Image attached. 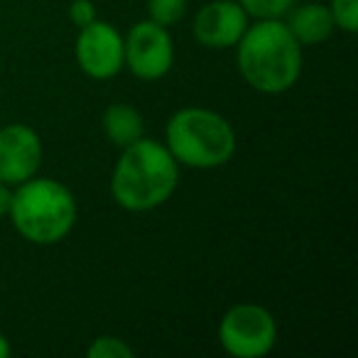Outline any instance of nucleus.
<instances>
[{
	"mask_svg": "<svg viewBox=\"0 0 358 358\" xmlns=\"http://www.w3.org/2000/svg\"><path fill=\"white\" fill-rule=\"evenodd\" d=\"M179 169L182 167L167 145L143 135L128 148H120V157L110 174L113 201L130 214L157 209L177 192Z\"/></svg>",
	"mask_w": 358,
	"mask_h": 358,
	"instance_id": "obj_1",
	"label": "nucleus"
},
{
	"mask_svg": "<svg viewBox=\"0 0 358 358\" xmlns=\"http://www.w3.org/2000/svg\"><path fill=\"white\" fill-rule=\"evenodd\" d=\"M236 62L243 81L253 91L278 96L302 76V45L282 20H255L236 45Z\"/></svg>",
	"mask_w": 358,
	"mask_h": 358,
	"instance_id": "obj_2",
	"label": "nucleus"
},
{
	"mask_svg": "<svg viewBox=\"0 0 358 358\" xmlns=\"http://www.w3.org/2000/svg\"><path fill=\"white\" fill-rule=\"evenodd\" d=\"M76 199L62 182L52 177H32L13 187L10 216L15 231L35 245H57L76 224Z\"/></svg>",
	"mask_w": 358,
	"mask_h": 358,
	"instance_id": "obj_3",
	"label": "nucleus"
},
{
	"mask_svg": "<svg viewBox=\"0 0 358 358\" xmlns=\"http://www.w3.org/2000/svg\"><path fill=\"white\" fill-rule=\"evenodd\" d=\"M164 145L179 162L189 169H216L231 162L238 138L229 120L211 108H179L164 128Z\"/></svg>",
	"mask_w": 358,
	"mask_h": 358,
	"instance_id": "obj_4",
	"label": "nucleus"
},
{
	"mask_svg": "<svg viewBox=\"0 0 358 358\" xmlns=\"http://www.w3.org/2000/svg\"><path fill=\"white\" fill-rule=\"evenodd\" d=\"M219 341L234 358H263L278 343V322L260 304H234L221 317Z\"/></svg>",
	"mask_w": 358,
	"mask_h": 358,
	"instance_id": "obj_5",
	"label": "nucleus"
},
{
	"mask_svg": "<svg viewBox=\"0 0 358 358\" xmlns=\"http://www.w3.org/2000/svg\"><path fill=\"white\" fill-rule=\"evenodd\" d=\"M125 66L143 81H157L169 74L174 64V42L169 27L152 20L135 22L123 37Z\"/></svg>",
	"mask_w": 358,
	"mask_h": 358,
	"instance_id": "obj_6",
	"label": "nucleus"
},
{
	"mask_svg": "<svg viewBox=\"0 0 358 358\" xmlns=\"http://www.w3.org/2000/svg\"><path fill=\"white\" fill-rule=\"evenodd\" d=\"M74 57L79 69L89 79H113L125 66L123 35L110 22L94 20L91 25L81 27L79 35H76Z\"/></svg>",
	"mask_w": 358,
	"mask_h": 358,
	"instance_id": "obj_7",
	"label": "nucleus"
},
{
	"mask_svg": "<svg viewBox=\"0 0 358 358\" xmlns=\"http://www.w3.org/2000/svg\"><path fill=\"white\" fill-rule=\"evenodd\" d=\"M45 148L35 128L10 123L0 128V182L17 187L40 172Z\"/></svg>",
	"mask_w": 358,
	"mask_h": 358,
	"instance_id": "obj_8",
	"label": "nucleus"
},
{
	"mask_svg": "<svg viewBox=\"0 0 358 358\" xmlns=\"http://www.w3.org/2000/svg\"><path fill=\"white\" fill-rule=\"evenodd\" d=\"M250 17L238 0H209L194 15V40L206 50H231L248 30Z\"/></svg>",
	"mask_w": 358,
	"mask_h": 358,
	"instance_id": "obj_9",
	"label": "nucleus"
},
{
	"mask_svg": "<svg viewBox=\"0 0 358 358\" xmlns=\"http://www.w3.org/2000/svg\"><path fill=\"white\" fill-rule=\"evenodd\" d=\"M285 25L289 27L294 40L302 47L322 45L336 30V22H334L329 6H319V3H304V6L294 8Z\"/></svg>",
	"mask_w": 358,
	"mask_h": 358,
	"instance_id": "obj_10",
	"label": "nucleus"
},
{
	"mask_svg": "<svg viewBox=\"0 0 358 358\" xmlns=\"http://www.w3.org/2000/svg\"><path fill=\"white\" fill-rule=\"evenodd\" d=\"M103 133L115 148H128L130 143L140 140L145 135V120L135 106L130 103H110L103 110Z\"/></svg>",
	"mask_w": 358,
	"mask_h": 358,
	"instance_id": "obj_11",
	"label": "nucleus"
},
{
	"mask_svg": "<svg viewBox=\"0 0 358 358\" xmlns=\"http://www.w3.org/2000/svg\"><path fill=\"white\" fill-rule=\"evenodd\" d=\"M189 10V0H148V20L162 27H174Z\"/></svg>",
	"mask_w": 358,
	"mask_h": 358,
	"instance_id": "obj_12",
	"label": "nucleus"
},
{
	"mask_svg": "<svg viewBox=\"0 0 358 358\" xmlns=\"http://www.w3.org/2000/svg\"><path fill=\"white\" fill-rule=\"evenodd\" d=\"M86 356L89 358H135V351L125 338L120 336H96L91 341V346L86 348Z\"/></svg>",
	"mask_w": 358,
	"mask_h": 358,
	"instance_id": "obj_13",
	"label": "nucleus"
},
{
	"mask_svg": "<svg viewBox=\"0 0 358 358\" xmlns=\"http://www.w3.org/2000/svg\"><path fill=\"white\" fill-rule=\"evenodd\" d=\"M238 3L253 20H278L294 6V0H238Z\"/></svg>",
	"mask_w": 358,
	"mask_h": 358,
	"instance_id": "obj_14",
	"label": "nucleus"
},
{
	"mask_svg": "<svg viewBox=\"0 0 358 358\" xmlns=\"http://www.w3.org/2000/svg\"><path fill=\"white\" fill-rule=\"evenodd\" d=\"M329 10L338 30L348 35L358 32V0H329Z\"/></svg>",
	"mask_w": 358,
	"mask_h": 358,
	"instance_id": "obj_15",
	"label": "nucleus"
},
{
	"mask_svg": "<svg viewBox=\"0 0 358 358\" xmlns=\"http://www.w3.org/2000/svg\"><path fill=\"white\" fill-rule=\"evenodd\" d=\"M69 20L76 25V30H81V27H86L94 20H99L94 0H71L69 3Z\"/></svg>",
	"mask_w": 358,
	"mask_h": 358,
	"instance_id": "obj_16",
	"label": "nucleus"
},
{
	"mask_svg": "<svg viewBox=\"0 0 358 358\" xmlns=\"http://www.w3.org/2000/svg\"><path fill=\"white\" fill-rule=\"evenodd\" d=\"M10 204H13V187H8V185L0 182V216H8Z\"/></svg>",
	"mask_w": 358,
	"mask_h": 358,
	"instance_id": "obj_17",
	"label": "nucleus"
},
{
	"mask_svg": "<svg viewBox=\"0 0 358 358\" xmlns=\"http://www.w3.org/2000/svg\"><path fill=\"white\" fill-rule=\"evenodd\" d=\"M13 353V348H10V341L6 338V334L0 331V358H8Z\"/></svg>",
	"mask_w": 358,
	"mask_h": 358,
	"instance_id": "obj_18",
	"label": "nucleus"
}]
</instances>
